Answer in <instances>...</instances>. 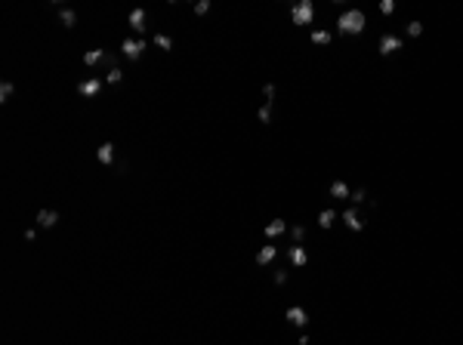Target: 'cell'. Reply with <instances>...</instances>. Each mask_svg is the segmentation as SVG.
Returning <instances> with one entry per match:
<instances>
[{
    "instance_id": "6da1fadb",
    "label": "cell",
    "mask_w": 463,
    "mask_h": 345,
    "mask_svg": "<svg viewBox=\"0 0 463 345\" xmlns=\"http://www.w3.org/2000/svg\"><path fill=\"white\" fill-rule=\"evenodd\" d=\"M368 28V15L362 9H343L340 19H336V31L346 34V37H355V34H362Z\"/></svg>"
},
{
    "instance_id": "7a4b0ae2",
    "label": "cell",
    "mask_w": 463,
    "mask_h": 345,
    "mask_svg": "<svg viewBox=\"0 0 463 345\" xmlns=\"http://www.w3.org/2000/svg\"><path fill=\"white\" fill-rule=\"evenodd\" d=\"M290 19H294V25H312L315 3H312V0H300V3H294L290 6Z\"/></svg>"
},
{
    "instance_id": "3957f363",
    "label": "cell",
    "mask_w": 463,
    "mask_h": 345,
    "mask_svg": "<svg viewBox=\"0 0 463 345\" xmlns=\"http://www.w3.org/2000/svg\"><path fill=\"white\" fill-rule=\"evenodd\" d=\"M142 52H146V40H120V56H124V59L139 62Z\"/></svg>"
},
{
    "instance_id": "277c9868",
    "label": "cell",
    "mask_w": 463,
    "mask_h": 345,
    "mask_svg": "<svg viewBox=\"0 0 463 345\" xmlns=\"http://www.w3.org/2000/svg\"><path fill=\"white\" fill-rule=\"evenodd\" d=\"M377 49H380V56H392V52L402 49V37H398V34H383Z\"/></svg>"
},
{
    "instance_id": "5b68a950",
    "label": "cell",
    "mask_w": 463,
    "mask_h": 345,
    "mask_svg": "<svg viewBox=\"0 0 463 345\" xmlns=\"http://www.w3.org/2000/svg\"><path fill=\"white\" fill-rule=\"evenodd\" d=\"M102 83H105V80H99V77L80 80V83H78V93H80V96H86V99H93V96H99V93H102Z\"/></svg>"
},
{
    "instance_id": "8992f818",
    "label": "cell",
    "mask_w": 463,
    "mask_h": 345,
    "mask_svg": "<svg viewBox=\"0 0 463 345\" xmlns=\"http://www.w3.org/2000/svg\"><path fill=\"white\" fill-rule=\"evenodd\" d=\"M343 225L349 231H364V222H362V216H358V210H355V207L343 210Z\"/></svg>"
},
{
    "instance_id": "52a82bcc",
    "label": "cell",
    "mask_w": 463,
    "mask_h": 345,
    "mask_svg": "<svg viewBox=\"0 0 463 345\" xmlns=\"http://www.w3.org/2000/svg\"><path fill=\"white\" fill-rule=\"evenodd\" d=\"M34 222H38V228H56V222H59V213L56 210H40L38 213V219H34Z\"/></svg>"
},
{
    "instance_id": "ba28073f",
    "label": "cell",
    "mask_w": 463,
    "mask_h": 345,
    "mask_svg": "<svg viewBox=\"0 0 463 345\" xmlns=\"http://www.w3.org/2000/svg\"><path fill=\"white\" fill-rule=\"evenodd\" d=\"M284 318H288L294 327H306V324H309V315L302 312L300 305H290V308H288V315H284Z\"/></svg>"
},
{
    "instance_id": "9c48e42d",
    "label": "cell",
    "mask_w": 463,
    "mask_h": 345,
    "mask_svg": "<svg viewBox=\"0 0 463 345\" xmlns=\"http://www.w3.org/2000/svg\"><path fill=\"white\" fill-rule=\"evenodd\" d=\"M114 142H102L99 148H96V157H99V163H114Z\"/></svg>"
},
{
    "instance_id": "30bf717a",
    "label": "cell",
    "mask_w": 463,
    "mask_h": 345,
    "mask_svg": "<svg viewBox=\"0 0 463 345\" xmlns=\"http://www.w3.org/2000/svg\"><path fill=\"white\" fill-rule=\"evenodd\" d=\"M288 256H290V262H294L296 268H300V265H306V262H309V253H306V250H302L300 244H294V247L288 250Z\"/></svg>"
},
{
    "instance_id": "8fae6325",
    "label": "cell",
    "mask_w": 463,
    "mask_h": 345,
    "mask_svg": "<svg viewBox=\"0 0 463 345\" xmlns=\"http://www.w3.org/2000/svg\"><path fill=\"white\" fill-rule=\"evenodd\" d=\"M284 231H288V222H284V219H272L269 225H266V238H281Z\"/></svg>"
},
{
    "instance_id": "7c38bea8",
    "label": "cell",
    "mask_w": 463,
    "mask_h": 345,
    "mask_svg": "<svg viewBox=\"0 0 463 345\" xmlns=\"http://www.w3.org/2000/svg\"><path fill=\"white\" fill-rule=\"evenodd\" d=\"M146 22H148L146 9H133V12H130V28H136V31H146Z\"/></svg>"
},
{
    "instance_id": "4fadbf2b",
    "label": "cell",
    "mask_w": 463,
    "mask_h": 345,
    "mask_svg": "<svg viewBox=\"0 0 463 345\" xmlns=\"http://www.w3.org/2000/svg\"><path fill=\"white\" fill-rule=\"evenodd\" d=\"M275 256H278L275 247H262V250L256 253V265H269V262H275Z\"/></svg>"
},
{
    "instance_id": "5bb4252c",
    "label": "cell",
    "mask_w": 463,
    "mask_h": 345,
    "mask_svg": "<svg viewBox=\"0 0 463 345\" xmlns=\"http://www.w3.org/2000/svg\"><path fill=\"white\" fill-rule=\"evenodd\" d=\"M59 19H62L65 28H74V25H78V12L68 9V6H59Z\"/></svg>"
},
{
    "instance_id": "9a60e30c",
    "label": "cell",
    "mask_w": 463,
    "mask_h": 345,
    "mask_svg": "<svg viewBox=\"0 0 463 345\" xmlns=\"http://www.w3.org/2000/svg\"><path fill=\"white\" fill-rule=\"evenodd\" d=\"M352 191H349V185L343 182V179H336V182H330V197H340V201H343V197H349Z\"/></svg>"
},
{
    "instance_id": "2e32d148",
    "label": "cell",
    "mask_w": 463,
    "mask_h": 345,
    "mask_svg": "<svg viewBox=\"0 0 463 345\" xmlns=\"http://www.w3.org/2000/svg\"><path fill=\"white\" fill-rule=\"evenodd\" d=\"M330 40H334V34H330V31H324V28H315V31H312V43H318V46H328Z\"/></svg>"
},
{
    "instance_id": "e0dca14e",
    "label": "cell",
    "mask_w": 463,
    "mask_h": 345,
    "mask_svg": "<svg viewBox=\"0 0 463 345\" xmlns=\"http://www.w3.org/2000/svg\"><path fill=\"white\" fill-rule=\"evenodd\" d=\"M336 222V210H322L318 213V228H330Z\"/></svg>"
},
{
    "instance_id": "ac0fdd59",
    "label": "cell",
    "mask_w": 463,
    "mask_h": 345,
    "mask_svg": "<svg viewBox=\"0 0 463 345\" xmlns=\"http://www.w3.org/2000/svg\"><path fill=\"white\" fill-rule=\"evenodd\" d=\"M256 117H260V123H272V102H266L256 111Z\"/></svg>"
},
{
    "instance_id": "d6986e66",
    "label": "cell",
    "mask_w": 463,
    "mask_h": 345,
    "mask_svg": "<svg viewBox=\"0 0 463 345\" xmlns=\"http://www.w3.org/2000/svg\"><path fill=\"white\" fill-rule=\"evenodd\" d=\"M404 34H408V37H420V34H423V22H408V28H404Z\"/></svg>"
},
{
    "instance_id": "ffe728a7",
    "label": "cell",
    "mask_w": 463,
    "mask_h": 345,
    "mask_svg": "<svg viewBox=\"0 0 463 345\" xmlns=\"http://www.w3.org/2000/svg\"><path fill=\"white\" fill-rule=\"evenodd\" d=\"M16 93V86L10 83V80H4V83H0V102H10V96Z\"/></svg>"
},
{
    "instance_id": "44dd1931",
    "label": "cell",
    "mask_w": 463,
    "mask_h": 345,
    "mask_svg": "<svg viewBox=\"0 0 463 345\" xmlns=\"http://www.w3.org/2000/svg\"><path fill=\"white\" fill-rule=\"evenodd\" d=\"M124 80V71L120 68H108V74H105V83H120Z\"/></svg>"
},
{
    "instance_id": "7402d4cb",
    "label": "cell",
    "mask_w": 463,
    "mask_h": 345,
    "mask_svg": "<svg viewBox=\"0 0 463 345\" xmlns=\"http://www.w3.org/2000/svg\"><path fill=\"white\" fill-rule=\"evenodd\" d=\"M290 238H294V244H302V238H306V228H302V225H290Z\"/></svg>"
},
{
    "instance_id": "603a6c76",
    "label": "cell",
    "mask_w": 463,
    "mask_h": 345,
    "mask_svg": "<svg viewBox=\"0 0 463 345\" xmlns=\"http://www.w3.org/2000/svg\"><path fill=\"white\" fill-rule=\"evenodd\" d=\"M154 43L161 46V49H173V40L167 37V34H154Z\"/></svg>"
},
{
    "instance_id": "cb8c5ba5",
    "label": "cell",
    "mask_w": 463,
    "mask_h": 345,
    "mask_svg": "<svg viewBox=\"0 0 463 345\" xmlns=\"http://www.w3.org/2000/svg\"><path fill=\"white\" fill-rule=\"evenodd\" d=\"M262 96H266V102H275V83L272 80L262 83Z\"/></svg>"
},
{
    "instance_id": "d4e9b609",
    "label": "cell",
    "mask_w": 463,
    "mask_h": 345,
    "mask_svg": "<svg viewBox=\"0 0 463 345\" xmlns=\"http://www.w3.org/2000/svg\"><path fill=\"white\" fill-rule=\"evenodd\" d=\"M364 197H368V191H364V188H358V191H352V194H349V201H352L355 207H358V204H364Z\"/></svg>"
},
{
    "instance_id": "484cf974",
    "label": "cell",
    "mask_w": 463,
    "mask_h": 345,
    "mask_svg": "<svg viewBox=\"0 0 463 345\" xmlns=\"http://www.w3.org/2000/svg\"><path fill=\"white\" fill-rule=\"evenodd\" d=\"M380 12H383V15H392V12H396V3H392V0H383V3H380Z\"/></svg>"
},
{
    "instance_id": "4316f807",
    "label": "cell",
    "mask_w": 463,
    "mask_h": 345,
    "mask_svg": "<svg viewBox=\"0 0 463 345\" xmlns=\"http://www.w3.org/2000/svg\"><path fill=\"white\" fill-rule=\"evenodd\" d=\"M194 12H198V15L210 12V0H198V3H194Z\"/></svg>"
},
{
    "instance_id": "83f0119b",
    "label": "cell",
    "mask_w": 463,
    "mask_h": 345,
    "mask_svg": "<svg viewBox=\"0 0 463 345\" xmlns=\"http://www.w3.org/2000/svg\"><path fill=\"white\" fill-rule=\"evenodd\" d=\"M275 284H288V271H275Z\"/></svg>"
}]
</instances>
